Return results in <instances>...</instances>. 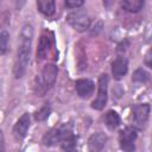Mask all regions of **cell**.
<instances>
[{
  "mask_svg": "<svg viewBox=\"0 0 152 152\" xmlns=\"http://www.w3.org/2000/svg\"><path fill=\"white\" fill-rule=\"evenodd\" d=\"M33 38V27L31 24L24 25L21 33H20V43L17 51V57L14 61L13 66V75L15 78H21L26 70L30 62V53H31V45Z\"/></svg>",
  "mask_w": 152,
  "mask_h": 152,
  "instance_id": "cell-1",
  "label": "cell"
},
{
  "mask_svg": "<svg viewBox=\"0 0 152 152\" xmlns=\"http://www.w3.org/2000/svg\"><path fill=\"white\" fill-rule=\"evenodd\" d=\"M57 74H58V68L55 64H46L43 68L40 75L36 78L37 84L34 86V90L39 96H43L49 89L52 88V86L56 82Z\"/></svg>",
  "mask_w": 152,
  "mask_h": 152,
  "instance_id": "cell-2",
  "label": "cell"
},
{
  "mask_svg": "<svg viewBox=\"0 0 152 152\" xmlns=\"http://www.w3.org/2000/svg\"><path fill=\"white\" fill-rule=\"evenodd\" d=\"M72 135H75L72 132V127L68 124H64L59 127H53L50 131H48L44 134L42 141H43V145L45 146H53Z\"/></svg>",
  "mask_w": 152,
  "mask_h": 152,
  "instance_id": "cell-3",
  "label": "cell"
},
{
  "mask_svg": "<svg viewBox=\"0 0 152 152\" xmlns=\"http://www.w3.org/2000/svg\"><path fill=\"white\" fill-rule=\"evenodd\" d=\"M66 21L72 28L80 32L88 30L90 26V17L86 11H82V10H76L70 12L66 15Z\"/></svg>",
  "mask_w": 152,
  "mask_h": 152,
  "instance_id": "cell-4",
  "label": "cell"
},
{
  "mask_svg": "<svg viewBox=\"0 0 152 152\" xmlns=\"http://www.w3.org/2000/svg\"><path fill=\"white\" fill-rule=\"evenodd\" d=\"M151 107L148 103H139L135 104L132 109V122L133 127L137 129H142L150 118Z\"/></svg>",
  "mask_w": 152,
  "mask_h": 152,
  "instance_id": "cell-5",
  "label": "cell"
},
{
  "mask_svg": "<svg viewBox=\"0 0 152 152\" xmlns=\"http://www.w3.org/2000/svg\"><path fill=\"white\" fill-rule=\"evenodd\" d=\"M108 99V75L102 74L99 78V88H97V96L91 102V108L96 110L103 109V107L107 103Z\"/></svg>",
  "mask_w": 152,
  "mask_h": 152,
  "instance_id": "cell-6",
  "label": "cell"
},
{
  "mask_svg": "<svg viewBox=\"0 0 152 152\" xmlns=\"http://www.w3.org/2000/svg\"><path fill=\"white\" fill-rule=\"evenodd\" d=\"M137 128L132 127H126L125 129H122L119 134V142H120V147L124 151L131 152L135 148L134 146V141L137 139Z\"/></svg>",
  "mask_w": 152,
  "mask_h": 152,
  "instance_id": "cell-7",
  "label": "cell"
},
{
  "mask_svg": "<svg viewBox=\"0 0 152 152\" xmlns=\"http://www.w3.org/2000/svg\"><path fill=\"white\" fill-rule=\"evenodd\" d=\"M30 127V115L28 113H24L19 120L15 122L14 127H13V134L18 140H21L26 137V133L28 131Z\"/></svg>",
  "mask_w": 152,
  "mask_h": 152,
  "instance_id": "cell-8",
  "label": "cell"
},
{
  "mask_svg": "<svg viewBox=\"0 0 152 152\" xmlns=\"http://www.w3.org/2000/svg\"><path fill=\"white\" fill-rule=\"evenodd\" d=\"M128 70V61L124 56L116 57L112 63V74L114 80H121Z\"/></svg>",
  "mask_w": 152,
  "mask_h": 152,
  "instance_id": "cell-9",
  "label": "cell"
},
{
  "mask_svg": "<svg viewBox=\"0 0 152 152\" xmlns=\"http://www.w3.org/2000/svg\"><path fill=\"white\" fill-rule=\"evenodd\" d=\"M75 88L80 97L87 99L94 93L95 86H94V82L88 78H80L75 82Z\"/></svg>",
  "mask_w": 152,
  "mask_h": 152,
  "instance_id": "cell-10",
  "label": "cell"
},
{
  "mask_svg": "<svg viewBox=\"0 0 152 152\" xmlns=\"http://www.w3.org/2000/svg\"><path fill=\"white\" fill-rule=\"evenodd\" d=\"M108 140V137L104 134V133H95L93 134L89 140H88V146H89V150L90 151H100L104 147L106 142Z\"/></svg>",
  "mask_w": 152,
  "mask_h": 152,
  "instance_id": "cell-11",
  "label": "cell"
},
{
  "mask_svg": "<svg viewBox=\"0 0 152 152\" xmlns=\"http://www.w3.org/2000/svg\"><path fill=\"white\" fill-rule=\"evenodd\" d=\"M50 48H51V38L46 33L42 34L40 39H39L38 49H37V59L38 61L45 59L50 51Z\"/></svg>",
  "mask_w": 152,
  "mask_h": 152,
  "instance_id": "cell-12",
  "label": "cell"
},
{
  "mask_svg": "<svg viewBox=\"0 0 152 152\" xmlns=\"http://www.w3.org/2000/svg\"><path fill=\"white\" fill-rule=\"evenodd\" d=\"M38 11L45 17H51L56 12V2L55 0H37Z\"/></svg>",
  "mask_w": 152,
  "mask_h": 152,
  "instance_id": "cell-13",
  "label": "cell"
},
{
  "mask_svg": "<svg viewBox=\"0 0 152 152\" xmlns=\"http://www.w3.org/2000/svg\"><path fill=\"white\" fill-rule=\"evenodd\" d=\"M144 4L145 0H122L121 7L129 13H137L144 7Z\"/></svg>",
  "mask_w": 152,
  "mask_h": 152,
  "instance_id": "cell-14",
  "label": "cell"
},
{
  "mask_svg": "<svg viewBox=\"0 0 152 152\" xmlns=\"http://www.w3.org/2000/svg\"><path fill=\"white\" fill-rule=\"evenodd\" d=\"M106 125L109 129H114L120 125V116L115 110H109L106 114Z\"/></svg>",
  "mask_w": 152,
  "mask_h": 152,
  "instance_id": "cell-15",
  "label": "cell"
},
{
  "mask_svg": "<svg viewBox=\"0 0 152 152\" xmlns=\"http://www.w3.org/2000/svg\"><path fill=\"white\" fill-rule=\"evenodd\" d=\"M148 78H150V74L146 70H144L142 68L137 69L132 76V81L137 82V83H145L148 81Z\"/></svg>",
  "mask_w": 152,
  "mask_h": 152,
  "instance_id": "cell-16",
  "label": "cell"
},
{
  "mask_svg": "<svg viewBox=\"0 0 152 152\" xmlns=\"http://www.w3.org/2000/svg\"><path fill=\"white\" fill-rule=\"evenodd\" d=\"M8 43H10V34L7 31L0 32V56L5 55L8 50Z\"/></svg>",
  "mask_w": 152,
  "mask_h": 152,
  "instance_id": "cell-17",
  "label": "cell"
},
{
  "mask_svg": "<svg viewBox=\"0 0 152 152\" xmlns=\"http://www.w3.org/2000/svg\"><path fill=\"white\" fill-rule=\"evenodd\" d=\"M50 112H51V108H50V106L46 103V104L43 106L38 112L34 113V119H36L37 121H45V120L49 118Z\"/></svg>",
  "mask_w": 152,
  "mask_h": 152,
  "instance_id": "cell-18",
  "label": "cell"
},
{
  "mask_svg": "<svg viewBox=\"0 0 152 152\" xmlns=\"http://www.w3.org/2000/svg\"><path fill=\"white\" fill-rule=\"evenodd\" d=\"M84 4V0H65V6L68 8H77Z\"/></svg>",
  "mask_w": 152,
  "mask_h": 152,
  "instance_id": "cell-19",
  "label": "cell"
},
{
  "mask_svg": "<svg viewBox=\"0 0 152 152\" xmlns=\"http://www.w3.org/2000/svg\"><path fill=\"white\" fill-rule=\"evenodd\" d=\"M150 59H151V51L147 52V55H146V62H145L148 68H151V62H150Z\"/></svg>",
  "mask_w": 152,
  "mask_h": 152,
  "instance_id": "cell-20",
  "label": "cell"
},
{
  "mask_svg": "<svg viewBox=\"0 0 152 152\" xmlns=\"http://www.w3.org/2000/svg\"><path fill=\"white\" fill-rule=\"evenodd\" d=\"M0 151H4V135L1 131H0Z\"/></svg>",
  "mask_w": 152,
  "mask_h": 152,
  "instance_id": "cell-21",
  "label": "cell"
}]
</instances>
